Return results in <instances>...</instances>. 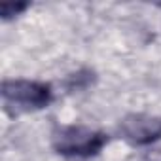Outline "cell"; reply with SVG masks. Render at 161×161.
I'll return each mask as SVG.
<instances>
[{
    "label": "cell",
    "mask_w": 161,
    "mask_h": 161,
    "mask_svg": "<svg viewBox=\"0 0 161 161\" xmlns=\"http://www.w3.org/2000/svg\"><path fill=\"white\" fill-rule=\"evenodd\" d=\"M108 135L80 123L57 125L51 133V146L59 155L87 159L95 157L108 144Z\"/></svg>",
    "instance_id": "1"
},
{
    "label": "cell",
    "mask_w": 161,
    "mask_h": 161,
    "mask_svg": "<svg viewBox=\"0 0 161 161\" xmlns=\"http://www.w3.org/2000/svg\"><path fill=\"white\" fill-rule=\"evenodd\" d=\"M2 104L8 116H19L27 112H38L51 104L53 89L49 84L36 80H4L2 82Z\"/></svg>",
    "instance_id": "2"
},
{
    "label": "cell",
    "mask_w": 161,
    "mask_h": 161,
    "mask_svg": "<svg viewBox=\"0 0 161 161\" xmlns=\"http://www.w3.org/2000/svg\"><path fill=\"white\" fill-rule=\"evenodd\" d=\"M118 135L131 146H152L161 140V118L144 112H131L118 123Z\"/></svg>",
    "instance_id": "3"
},
{
    "label": "cell",
    "mask_w": 161,
    "mask_h": 161,
    "mask_svg": "<svg viewBox=\"0 0 161 161\" xmlns=\"http://www.w3.org/2000/svg\"><path fill=\"white\" fill-rule=\"evenodd\" d=\"M93 82H95V72L89 68H82V70L70 74L64 80V86L68 91H82V89H87Z\"/></svg>",
    "instance_id": "4"
},
{
    "label": "cell",
    "mask_w": 161,
    "mask_h": 161,
    "mask_svg": "<svg viewBox=\"0 0 161 161\" xmlns=\"http://www.w3.org/2000/svg\"><path fill=\"white\" fill-rule=\"evenodd\" d=\"M31 4H27V2H17V4H2L0 6V17H2L4 21H8V19H12V17H17L19 14H23L27 8H29Z\"/></svg>",
    "instance_id": "5"
}]
</instances>
